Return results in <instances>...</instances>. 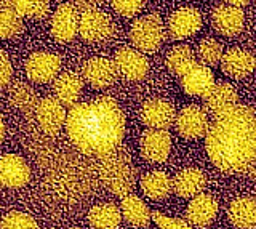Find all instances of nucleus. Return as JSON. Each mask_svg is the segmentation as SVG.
<instances>
[{
  "mask_svg": "<svg viewBox=\"0 0 256 229\" xmlns=\"http://www.w3.org/2000/svg\"><path fill=\"white\" fill-rule=\"evenodd\" d=\"M0 8L12 10L21 18L42 20L50 10L48 0H0Z\"/></svg>",
  "mask_w": 256,
  "mask_h": 229,
  "instance_id": "nucleus-26",
  "label": "nucleus"
},
{
  "mask_svg": "<svg viewBox=\"0 0 256 229\" xmlns=\"http://www.w3.org/2000/svg\"><path fill=\"white\" fill-rule=\"evenodd\" d=\"M12 76H13V68L10 58L6 56L5 52L0 50V88H4V86L10 84Z\"/></svg>",
  "mask_w": 256,
  "mask_h": 229,
  "instance_id": "nucleus-35",
  "label": "nucleus"
},
{
  "mask_svg": "<svg viewBox=\"0 0 256 229\" xmlns=\"http://www.w3.org/2000/svg\"><path fill=\"white\" fill-rule=\"evenodd\" d=\"M122 218V210L114 204L96 205L88 213V223L93 229H117Z\"/></svg>",
  "mask_w": 256,
  "mask_h": 229,
  "instance_id": "nucleus-27",
  "label": "nucleus"
},
{
  "mask_svg": "<svg viewBox=\"0 0 256 229\" xmlns=\"http://www.w3.org/2000/svg\"><path fill=\"white\" fill-rule=\"evenodd\" d=\"M141 154L152 164H160L168 159L172 151V136L166 130L149 128L141 135Z\"/></svg>",
  "mask_w": 256,
  "mask_h": 229,
  "instance_id": "nucleus-8",
  "label": "nucleus"
},
{
  "mask_svg": "<svg viewBox=\"0 0 256 229\" xmlns=\"http://www.w3.org/2000/svg\"><path fill=\"white\" fill-rule=\"evenodd\" d=\"M101 159L100 176L109 191L120 197L132 194L136 184V170L126 149L117 148Z\"/></svg>",
  "mask_w": 256,
  "mask_h": 229,
  "instance_id": "nucleus-3",
  "label": "nucleus"
},
{
  "mask_svg": "<svg viewBox=\"0 0 256 229\" xmlns=\"http://www.w3.org/2000/svg\"><path fill=\"white\" fill-rule=\"evenodd\" d=\"M120 210H122L124 220L134 228H148L152 220V212L142 202L141 197L134 194H128L122 197Z\"/></svg>",
  "mask_w": 256,
  "mask_h": 229,
  "instance_id": "nucleus-23",
  "label": "nucleus"
},
{
  "mask_svg": "<svg viewBox=\"0 0 256 229\" xmlns=\"http://www.w3.org/2000/svg\"><path fill=\"white\" fill-rule=\"evenodd\" d=\"M220 170L256 180V109L234 104L214 116L205 140Z\"/></svg>",
  "mask_w": 256,
  "mask_h": 229,
  "instance_id": "nucleus-1",
  "label": "nucleus"
},
{
  "mask_svg": "<svg viewBox=\"0 0 256 229\" xmlns=\"http://www.w3.org/2000/svg\"><path fill=\"white\" fill-rule=\"evenodd\" d=\"M218 213V200L210 194H198L190 200L186 210V220L194 228H208Z\"/></svg>",
  "mask_w": 256,
  "mask_h": 229,
  "instance_id": "nucleus-14",
  "label": "nucleus"
},
{
  "mask_svg": "<svg viewBox=\"0 0 256 229\" xmlns=\"http://www.w3.org/2000/svg\"><path fill=\"white\" fill-rule=\"evenodd\" d=\"M141 122L149 128L168 130L176 120V110L165 100H149L141 108Z\"/></svg>",
  "mask_w": 256,
  "mask_h": 229,
  "instance_id": "nucleus-10",
  "label": "nucleus"
},
{
  "mask_svg": "<svg viewBox=\"0 0 256 229\" xmlns=\"http://www.w3.org/2000/svg\"><path fill=\"white\" fill-rule=\"evenodd\" d=\"M133 45L144 53H154L165 38L164 22L157 14H146L136 20L130 30Z\"/></svg>",
  "mask_w": 256,
  "mask_h": 229,
  "instance_id": "nucleus-4",
  "label": "nucleus"
},
{
  "mask_svg": "<svg viewBox=\"0 0 256 229\" xmlns=\"http://www.w3.org/2000/svg\"><path fill=\"white\" fill-rule=\"evenodd\" d=\"M214 76L212 69L205 64L196 62L186 74L181 77V86L190 96H205L213 88Z\"/></svg>",
  "mask_w": 256,
  "mask_h": 229,
  "instance_id": "nucleus-18",
  "label": "nucleus"
},
{
  "mask_svg": "<svg viewBox=\"0 0 256 229\" xmlns=\"http://www.w3.org/2000/svg\"><path fill=\"white\" fill-rule=\"evenodd\" d=\"M196 64V56L188 45H178L168 53L166 66L174 76L182 77L188 70Z\"/></svg>",
  "mask_w": 256,
  "mask_h": 229,
  "instance_id": "nucleus-29",
  "label": "nucleus"
},
{
  "mask_svg": "<svg viewBox=\"0 0 256 229\" xmlns=\"http://www.w3.org/2000/svg\"><path fill=\"white\" fill-rule=\"evenodd\" d=\"M152 221H154L160 229H194V226H190L188 221L180 220V218H170L157 210L152 212Z\"/></svg>",
  "mask_w": 256,
  "mask_h": 229,
  "instance_id": "nucleus-33",
  "label": "nucleus"
},
{
  "mask_svg": "<svg viewBox=\"0 0 256 229\" xmlns=\"http://www.w3.org/2000/svg\"><path fill=\"white\" fill-rule=\"evenodd\" d=\"M110 4L117 13L124 16H133L142 8L146 0H110Z\"/></svg>",
  "mask_w": 256,
  "mask_h": 229,
  "instance_id": "nucleus-34",
  "label": "nucleus"
},
{
  "mask_svg": "<svg viewBox=\"0 0 256 229\" xmlns=\"http://www.w3.org/2000/svg\"><path fill=\"white\" fill-rule=\"evenodd\" d=\"M204 104H205V110L216 116L222 109L237 104V92L228 82L214 84L213 88L204 96Z\"/></svg>",
  "mask_w": 256,
  "mask_h": 229,
  "instance_id": "nucleus-24",
  "label": "nucleus"
},
{
  "mask_svg": "<svg viewBox=\"0 0 256 229\" xmlns=\"http://www.w3.org/2000/svg\"><path fill=\"white\" fill-rule=\"evenodd\" d=\"M84 78L94 88H106L116 82L118 70L116 62L108 58H92L84 66Z\"/></svg>",
  "mask_w": 256,
  "mask_h": 229,
  "instance_id": "nucleus-15",
  "label": "nucleus"
},
{
  "mask_svg": "<svg viewBox=\"0 0 256 229\" xmlns=\"http://www.w3.org/2000/svg\"><path fill=\"white\" fill-rule=\"evenodd\" d=\"M114 32L112 20L106 13L93 8L82 12L78 21V34L86 42H102Z\"/></svg>",
  "mask_w": 256,
  "mask_h": 229,
  "instance_id": "nucleus-6",
  "label": "nucleus"
},
{
  "mask_svg": "<svg viewBox=\"0 0 256 229\" xmlns=\"http://www.w3.org/2000/svg\"><path fill=\"white\" fill-rule=\"evenodd\" d=\"M114 62L118 74H122L125 78H130V80H141L149 70V61L146 56L141 52L130 48V46L120 48L116 53Z\"/></svg>",
  "mask_w": 256,
  "mask_h": 229,
  "instance_id": "nucleus-13",
  "label": "nucleus"
},
{
  "mask_svg": "<svg viewBox=\"0 0 256 229\" xmlns=\"http://www.w3.org/2000/svg\"><path fill=\"white\" fill-rule=\"evenodd\" d=\"M228 218L238 229L256 228V199H253V197H238L229 205Z\"/></svg>",
  "mask_w": 256,
  "mask_h": 229,
  "instance_id": "nucleus-22",
  "label": "nucleus"
},
{
  "mask_svg": "<svg viewBox=\"0 0 256 229\" xmlns=\"http://www.w3.org/2000/svg\"><path fill=\"white\" fill-rule=\"evenodd\" d=\"M78 21L80 16L74 5H60L52 18V36L58 42H70L78 32Z\"/></svg>",
  "mask_w": 256,
  "mask_h": 229,
  "instance_id": "nucleus-12",
  "label": "nucleus"
},
{
  "mask_svg": "<svg viewBox=\"0 0 256 229\" xmlns=\"http://www.w3.org/2000/svg\"><path fill=\"white\" fill-rule=\"evenodd\" d=\"M213 26L220 34L234 37L244 29V12L237 6H218L213 12Z\"/></svg>",
  "mask_w": 256,
  "mask_h": 229,
  "instance_id": "nucleus-20",
  "label": "nucleus"
},
{
  "mask_svg": "<svg viewBox=\"0 0 256 229\" xmlns=\"http://www.w3.org/2000/svg\"><path fill=\"white\" fill-rule=\"evenodd\" d=\"M36 119L40 130L46 135H56L66 124L68 112L64 104L54 96H46L38 101L36 108Z\"/></svg>",
  "mask_w": 256,
  "mask_h": 229,
  "instance_id": "nucleus-7",
  "label": "nucleus"
},
{
  "mask_svg": "<svg viewBox=\"0 0 256 229\" xmlns=\"http://www.w3.org/2000/svg\"><path fill=\"white\" fill-rule=\"evenodd\" d=\"M100 0H70V5H74L77 10L80 12H86V10H93L96 8Z\"/></svg>",
  "mask_w": 256,
  "mask_h": 229,
  "instance_id": "nucleus-36",
  "label": "nucleus"
},
{
  "mask_svg": "<svg viewBox=\"0 0 256 229\" xmlns=\"http://www.w3.org/2000/svg\"><path fill=\"white\" fill-rule=\"evenodd\" d=\"M22 18L12 10L0 8V38H13L21 34Z\"/></svg>",
  "mask_w": 256,
  "mask_h": 229,
  "instance_id": "nucleus-30",
  "label": "nucleus"
},
{
  "mask_svg": "<svg viewBox=\"0 0 256 229\" xmlns=\"http://www.w3.org/2000/svg\"><path fill=\"white\" fill-rule=\"evenodd\" d=\"M174 127L176 132L186 140H198L205 136L210 128L206 110L197 104L186 106L180 110V114H176Z\"/></svg>",
  "mask_w": 256,
  "mask_h": 229,
  "instance_id": "nucleus-5",
  "label": "nucleus"
},
{
  "mask_svg": "<svg viewBox=\"0 0 256 229\" xmlns=\"http://www.w3.org/2000/svg\"><path fill=\"white\" fill-rule=\"evenodd\" d=\"M30 178L28 162L18 154H5L0 157V184L5 188H22Z\"/></svg>",
  "mask_w": 256,
  "mask_h": 229,
  "instance_id": "nucleus-11",
  "label": "nucleus"
},
{
  "mask_svg": "<svg viewBox=\"0 0 256 229\" xmlns=\"http://www.w3.org/2000/svg\"><path fill=\"white\" fill-rule=\"evenodd\" d=\"M141 189L152 200H164L173 191V180L162 170H152L141 178Z\"/></svg>",
  "mask_w": 256,
  "mask_h": 229,
  "instance_id": "nucleus-25",
  "label": "nucleus"
},
{
  "mask_svg": "<svg viewBox=\"0 0 256 229\" xmlns=\"http://www.w3.org/2000/svg\"><path fill=\"white\" fill-rule=\"evenodd\" d=\"M66 128L80 152L104 157L120 148L125 135V116L116 100L101 96L72 106Z\"/></svg>",
  "mask_w": 256,
  "mask_h": 229,
  "instance_id": "nucleus-2",
  "label": "nucleus"
},
{
  "mask_svg": "<svg viewBox=\"0 0 256 229\" xmlns=\"http://www.w3.org/2000/svg\"><path fill=\"white\" fill-rule=\"evenodd\" d=\"M0 229H38V224L30 215L24 212H10L4 216Z\"/></svg>",
  "mask_w": 256,
  "mask_h": 229,
  "instance_id": "nucleus-32",
  "label": "nucleus"
},
{
  "mask_svg": "<svg viewBox=\"0 0 256 229\" xmlns=\"http://www.w3.org/2000/svg\"><path fill=\"white\" fill-rule=\"evenodd\" d=\"M5 136V124H4V117L0 114V143H2V140Z\"/></svg>",
  "mask_w": 256,
  "mask_h": 229,
  "instance_id": "nucleus-38",
  "label": "nucleus"
},
{
  "mask_svg": "<svg viewBox=\"0 0 256 229\" xmlns=\"http://www.w3.org/2000/svg\"><path fill=\"white\" fill-rule=\"evenodd\" d=\"M70 229H80V228H70Z\"/></svg>",
  "mask_w": 256,
  "mask_h": 229,
  "instance_id": "nucleus-39",
  "label": "nucleus"
},
{
  "mask_svg": "<svg viewBox=\"0 0 256 229\" xmlns=\"http://www.w3.org/2000/svg\"><path fill=\"white\" fill-rule=\"evenodd\" d=\"M256 68V58L250 52L242 48H230L222 54L221 69L222 72L232 78H245Z\"/></svg>",
  "mask_w": 256,
  "mask_h": 229,
  "instance_id": "nucleus-16",
  "label": "nucleus"
},
{
  "mask_svg": "<svg viewBox=\"0 0 256 229\" xmlns=\"http://www.w3.org/2000/svg\"><path fill=\"white\" fill-rule=\"evenodd\" d=\"M226 4H229V5H232V6H242V5H246V2L248 0H224Z\"/></svg>",
  "mask_w": 256,
  "mask_h": 229,
  "instance_id": "nucleus-37",
  "label": "nucleus"
},
{
  "mask_svg": "<svg viewBox=\"0 0 256 229\" xmlns=\"http://www.w3.org/2000/svg\"><path fill=\"white\" fill-rule=\"evenodd\" d=\"M206 184V178L205 173L200 168H184L181 172L176 173V176L173 178V191L176 196L184 197V199H189L192 197L194 199L196 196L202 194L204 188Z\"/></svg>",
  "mask_w": 256,
  "mask_h": 229,
  "instance_id": "nucleus-19",
  "label": "nucleus"
},
{
  "mask_svg": "<svg viewBox=\"0 0 256 229\" xmlns=\"http://www.w3.org/2000/svg\"><path fill=\"white\" fill-rule=\"evenodd\" d=\"M8 100H10V104L20 109L22 114H30L38 104L37 93L22 82H16L12 86L8 92Z\"/></svg>",
  "mask_w": 256,
  "mask_h": 229,
  "instance_id": "nucleus-28",
  "label": "nucleus"
},
{
  "mask_svg": "<svg viewBox=\"0 0 256 229\" xmlns=\"http://www.w3.org/2000/svg\"><path fill=\"white\" fill-rule=\"evenodd\" d=\"M200 28H202V16L194 8L178 10L168 20V32L174 40H182L194 36Z\"/></svg>",
  "mask_w": 256,
  "mask_h": 229,
  "instance_id": "nucleus-17",
  "label": "nucleus"
},
{
  "mask_svg": "<svg viewBox=\"0 0 256 229\" xmlns=\"http://www.w3.org/2000/svg\"><path fill=\"white\" fill-rule=\"evenodd\" d=\"M198 58L205 66L213 68L218 62H221L222 58V46L214 38H204L198 44Z\"/></svg>",
  "mask_w": 256,
  "mask_h": 229,
  "instance_id": "nucleus-31",
  "label": "nucleus"
},
{
  "mask_svg": "<svg viewBox=\"0 0 256 229\" xmlns=\"http://www.w3.org/2000/svg\"><path fill=\"white\" fill-rule=\"evenodd\" d=\"M61 69V60L53 53L37 52L32 53L26 61V74L32 82L46 84L58 76Z\"/></svg>",
  "mask_w": 256,
  "mask_h": 229,
  "instance_id": "nucleus-9",
  "label": "nucleus"
},
{
  "mask_svg": "<svg viewBox=\"0 0 256 229\" xmlns=\"http://www.w3.org/2000/svg\"><path fill=\"white\" fill-rule=\"evenodd\" d=\"M84 88V82L74 72H64L54 78L53 93L54 98L64 106H74L80 98Z\"/></svg>",
  "mask_w": 256,
  "mask_h": 229,
  "instance_id": "nucleus-21",
  "label": "nucleus"
}]
</instances>
